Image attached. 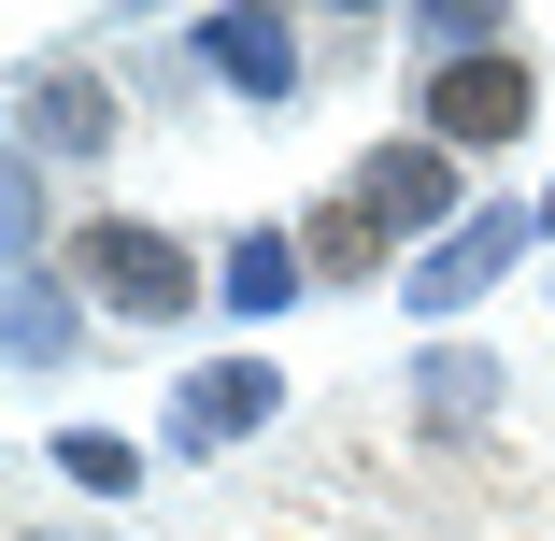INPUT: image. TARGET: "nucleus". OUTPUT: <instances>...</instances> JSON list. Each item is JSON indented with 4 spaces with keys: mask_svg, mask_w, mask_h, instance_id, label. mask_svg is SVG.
I'll list each match as a JSON object with an SVG mask.
<instances>
[{
    "mask_svg": "<svg viewBox=\"0 0 555 541\" xmlns=\"http://www.w3.org/2000/svg\"><path fill=\"white\" fill-rule=\"evenodd\" d=\"M72 285H86V299H115L129 329L199 313V257H185L171 229H143V214H86V229H72Z\"/></svg>",
    "mask_w": 555,
    "mask_h": 541,
    "instance_id": "f257e3e1",
    "label": "nucleus"
},
{
    "mask_svg": "<svg viewBox=\"0 0 555 541\" xmlns=\"http://www.w3.org/2000/svg\"><path fill=\"white\" fill-rule=\"evenodd\" d=\"M527 115H541V86H527L513 43H499V57H427V143H441V157L527 143Z\"/></svg>",
    "mask_w": 555,
    "mask_h": 541,
    "instance_id": "f03ea898",
    "label": "nucleus"
},
{
    "mask_svg": "<svg viewBox=\"0 0 555 541\" xmlns=\"http://www.w3.org/2000/svg\"><path fill=\"white\" fill-rule=\"evenodd\" d=\"M271 413H285V371H271V357H214V371L171 385V442L214 456V442H257Z\"/></svg>",
    "mask_w": 555,
    "mask_h": 541,
    "instance_id": "7ed1b4c3",
    "label": "nucleus"
},
{
    "mask_svg": "<svg viewBox=\"0 0 555 541\" xmlns=\"http://www.w3.org/2000/svg\"><path fill=\"white\" fill-rule=\"evenodd\" d=\"M115 129H129V115H115V86L72 72V57H43V72L15 86V143H29V157H100Z\"/></svg>",
    "mask_w": 555,
    "mask_h": 541,
    "instance_id": "20e7f679",
    "label": "nucleus"
},
{
    "mask_svg": "<svg viewBox=\"0 0 555 541\" xmlns=\"http://www.w3.org/2000/svg\"><path fill=\"white\" fill-rule=\"evenodd\" d=\"M527 229H541V214H470V229H441V243H427V257L399 271V285H413V313L441 329L456 299H485V285L513 271V243H527Z\"/></svg>",
    "mask_w": 555,
    "mask_h": 541,
    "instance_id": "39448f33",
    "label": "nucleus"
},
{
    "mask_svg": "<svg viewBox=\"0 0 555 541\" xmlns=\"http://www.w3.org/2000/svg\"><path fill=\"white\" fill-rule=\"evenodd\" d=\"M185 43H199V72H229L243 100H285V86H299V29H285V15H257V0H229V15H199Z\"/></svg>",
    "mask_w": 555,
    "mask_h": 541,
    "instance_id": "423d86ee",
    "label": "nucleus"
},
{
    "mask_svg": "<svg viewBox=\"0 0 555 541\" xmlns=\"http://www.w3.org/2000/svg\"><path fill=\"white\" fill-rule=\"evenodd\" d=\"M357 199L385 214V229H441V214H456V157H441L427 129H413V143H371V171H357ZM456 229H470V214H456Z\"/></svg>",
    "mask_w": 555,
    "mask_h": 541,
    "instance_id": "0eeeda50",
    "label": "nucleus"
},
{
    "mask_svg": "<svg viewBox=\"0 0 555 541\" xmlns=\"http://www.w3.org/2000/svg\"><path fill=\"white\" fill-rule=\"evenodd\" d=\"M385 243H399V229H385L357 185H343V199H313V229H299V257H313L327 285H371V271H385Z\"/></svg>",
    "mask_w": 555,
    "mask_h": 541,
    "instance_id": "6e6552de",
    "label": "nucleus"
},
{
    "mask_svg": "<svg viewBox=\"0 0 555 541\" xmlns=\"http://www.w3.org/2000/svg\"><path fill=\"white\" fill-rule=\"evenodd\" d=\"M299 285H313V257H299L285 229H243V243H229V299H243V313H285Z\"/></svg>",
    "mask_w": 555,
    "mask_h": 541,
    "instance_id": "1a4fd4ad",
    "label": "nucleus"
},
{
    "mask_svg": "<svg viewBox=\"0 0 555 541\" xmlns=\"http://www.w3.org/2000/svg\"><path fill=\"white\" fill-rule=\"evenodd\" d=\"M413 399H427V427H485V399H499V357H470V343H441Z\"/></svg>",
    "mask_w": 555,
    "mask_h": 541,
    "instance_id": "9d476101",
    "label": "nucleus"
},
{
    "mask_svg": "<svg viewBox=\"0 0 555 541\" xmlns=\"http://www.w3.org/2000/svg\"><path fill=\"white\" fill-rule=\"evenodd\" d=\"M57 357H72V299H57V271L29 257V271H15V371H57Z\"/></svg>",
    "mask_w": 555,
    "mask_h": 541,
    "instance_id": "9b49d317",
    "label": "nucleus"
},
{
    "mask_svg": "<svg viewBox=\"0 0 555 541\" xmlns=\"http://www.w3.org/2000/svg\"><path fill=\"white\" fill-rule=\"evenodd\" d=\"M57 471H72L86 499H129V485H143V456L115 442V427H57Z\"/></svg>",
    "mask_w": 555,
    "mask_h": 541,
    "instance_id": "f8f14e48",
    "label": "nucleus"
},
{
    "mask_svg": "<svg viewBox=\"0 0 555 541\" xmlns=\"http://www.w3.org/2000/svg\"><path fill=\"white\" fill-rule=\"evenodd\" d=\"M541 229H555V199H541Z\"/></svg>",
    "mask_w": 555,
    "mask_h": 541,
    "instance_id": "ddd939ff",
    "label": "nucleus"
}]
</instances>
